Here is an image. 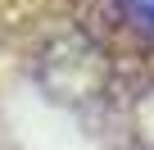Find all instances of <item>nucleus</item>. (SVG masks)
<instances>
[{"mask_svg":"<svg viewBox=\"0 0 154 150\" xmlns=\"http://www.w3.org/2000/svg\"><path fill=\"white\" fill-rule=\"evenodd\" d=\"M140 132H145V141L154 145V100H149V105L140 109Z\"/></svg>","mask_w":154,"mask_h":150,"instance_id":"nucleus-1","label":"nucleus"},{"mask_svg":"<svg viewBox=\"0 0 154 150\" xmlns=\"http://www.w3.org/2000/svg\"><path fill=\"white\" fill-rule=\"evenodd\" d=\"M145 5H149V9H154V0H145Z\"/></svg>","mask_w":154,"mask_h":150,"instance_id":"nucleus-2","label":"nucleus"}]
</instances>
